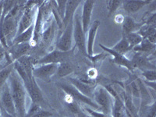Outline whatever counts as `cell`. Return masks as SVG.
Here are the masks:
<instances>
[{
  "instance_id": "obj_9",
  "label": "cell",
  "mask_w": 156,
  "mask_h": 117,
  "mask_svg": "<svg viewBox=\"0 0 156 117\" xmlns=\"http://www.w3.org/2000/svg\"><path fill=\"white\" fill-rule=\"evenodd\" d=\"M94 1L93 0H86L83 2V9H82L81 16V24L83 32L87 33L89 27L90 26V20H91V15H92L93 9H94Z\"/></svg>"
},
{
  "instance_id": "obj_1",
  "label": "cell",
  "mask_w": 156,
  "mask_h": 117,
  "mask_svg": "<svg viewBox=\"0 0 156 117\" xmlns=\"http://www.w3.org/2000/svg\"><path fill=\"white\" fill-rule=\"evenodd\" d=\"M12 100L14 102L16 113L18 117H25L27 113L26 97L27 90L25 88L21 78L16 71L13 70L8 80Z\"/></svg>"
},
{
  "instance_id": "obj_26",
  "label": "cell",
  "mask_w": 156,
  "mask_h": 117,
  "mask_svg": "<svg viewBox=\"0 0 156 117\" xmlns=\"http://www.w3.org/2000/svg\"><path fill=\"white\" fill-rule=\"evenodd\" d=\"M82 109L83 110V112L90 117H112V115H107V114L104 113V112H101V111L94 110L93 108H90V107L86 106V105H83L82 107Z\"/></svg>"
},
{
  "instance_id": "obj_35",
  "label": "cell",
  "mask_w": 156,
  "mask_h": 117,
  "mask_svg": "<svg viewBox=\"0 0 156 117\" xmlns=\"http://www.w3.org/2000/svg\"><path fill=\"white\" fill-rule=\"evenodd\" d=\"M123 20H124V16H122V15L119 14L115 16V22L116 23H122Z\"/></svg>"
},
{
  "instance_id": "obj_16",
  "label": "cell",
  "mask_w": 156,
  "mask_h": 117,
  "mask_svg": "<svg viewBox=\"0 0 156 117\" xmlns=\"http://www.w3.org/2000/svg\"><path fill=\"white\" fill-rule=\"evenodd\" d=\"M142 26L143 24L136 23L132 18L129 16L124 17V20L122 22V34L125 36L133 32H137Z\"/></svg>"
},
{
  "instance_id": "obj_29",
  "label": "cell",
  "mask_w": 156,
  "mask_h": 117,
  "mask_svg": "<svg viewBox=\"0 0 156 117\" xmlns=\"http://www.w3.org/2000/svg\"><path fill=\"white\" fill-rule=\"evenodd\" d=\"M40 109H41V106H39L37 104L32 103L30 109H29L28 111H27V113H26V116L25 117H31L32 115H34L36 112H38Z\"/></svg>"
},
{
  "instance_id": "obj_19",
  "label": "cell",
  "mask_w": 156,
  "mask_h": 117,
  "mask_svg": "<svg viewBox=\"0 0 156 117\" xmlns=\"http://www.w3.org/2000/svg\"><path fill=\"white\" fill-rule=\"evenodd\" d=\"M131 62L134 68H148L149 66H152L147 56L144 55L142 53H136L133 56Z\"/></svg>"
},
{
  "instance_id": "obj_13",
  "label": "cell",
  "mask_w": 156,
  "mask_h": 117,
  "mask_svg": "<svg viewBox=\"0 0 156 117\" xmlns=\"http://www.w3.org/2000/svg\"><path fill=\"white\" fill-rule=\"evenodd\" d=\"M100 26L99 20H94V23L90 25L88 29V36H87V40H86V44H87V52L88 55V58L94 55V44L95 41V37L97 34L98 29Z\"/></svg>"
},
{
  "instance_id": "obj_14",
  "label": "cell",
  "mask_w": 156,
  "mask_h": 117,
  "mask_svg": "<svg viewBox=\"0 0 156 117\" xmlns=\"http://www.w3.org/2000/svg\"><path fill=\"white\" fill-rule=\"evenodd\" d=\"M81 3V1L77 0H69L66 2V12L64 14V17L62 19V28L65 29L66 27L73 20V16L75 15L77 7Z\"/></svg>"
},
{
  "instance_id": "obj_30",
  "label": "cell",
  "mask_w": 156,
  "mask_h": 117,
  "mask_svg": "<svg viewBox=\"0 0 156 117\" xmlns=\"http://www.w3.org/2000/svg\"><path fill=\"white\" fill-rule=\"evenodd\" d=\"M130 90H131V93L133 96L136 98H140V89H139V86L136 81L132 82L130 84Z\"/></svg>"
},
{
  "instance_id": "obj_5",
  "label": "cell",
  "mask_w": 156,
  "mask_h": 117,
  "mask_svg": "<svg viewBox=\"0 0 156 117\" xmlns=\"http://www.w3.org/2000/svg\"><path fill=\"white\" fill-rule=\"evenodd\" d=\"M73 20L64 29L63 33L56 43L57 49L61 51H69L73 48Z\"/></svg>"
},
{
  "instance_id": "obj_21",
  "label": "cell",
  "mask_w": 156,
  "mask_h": 117,
  "mask_svg": "<svg viewBox=\"0 0 156 117\" xmlns=\"http://www.w3.org/2000/svg\"><path fill=\"white\" fill-rule=\"evenodd\" d=\"M73 72V66L67 62H63L58 64V68H57L56 73L58 77L62 78L69 76Z\"/></svg>"
},
{
  "instance_id": "obj_12",
  "label": "cell",
  "mask_w": 156,
  "mask_h": 117,
  "mask_svg": "<svg viewBox=\"0 0 156 117\" xmlns=\"http://www.w3.org/2000/svg\"><path fill=\"white\" fill-rule=\"evenodd\" d=\"M30 47H31V45H30V43H22V44H13L10 48H9L7 51L9 56L12 58V60L15 62V61H17L19 58L25 56L26 54L30 50Z\"/></svg>"
},
{
  "instance_id": "obj_15",
  "label": "cell",
  "mask_w": 156,
  "mask_h": 117,
  "mask_svg": "<svg viewBox=\"0 0 156 117\" xmlns=\"http://www.w3.org/2000/svg\"><path fill=\"white\" fill-rule=\"evenodd\" d=\"M151 1L147 0H127L122 1L123 9L128 13H135L144 7V5L151 3Z\"/></svg>"
},
{
  "instance_id": "obj_6",
  "label": "cell",
  "mask_w": 156,
  "mask_h": 117,
  "mask_svg": "<svg viewBox=\"0 0 156 117\" xmlns=\"http://www.w3.org/2000/svg\"><path fill=\"white\" fill-rule=\"evenodd\" d=\"M69 51H61L58 49L53 50L41 57V58H39L38 60L33 62V66L42 64H59L61 62H66V58L69 56Z\"/></svg>"
},
{
  "instance_id": "obj_32",
  "label": "cell",
  "mask_w": 156,
  "mask_h": 117,
  "mask_svg": "<svg viewBox=\"0 0 156 117\" xmlns=\"http://www.w3.org/2000/svg\"><path fill=\"white\" fill-rule=\"evenodd\" d=\"M87 76L90 80H95L98 76V71L95 68H90L87 72Z\"/></svg>"
},
{
  "instance_id": "obj_4",
  "label": "cell",
  "mask_w": 156,
  "mask_h": 117,
  "mask_svg": "<svg viewBox=\"0 0 156 117\" xmlns=\"http://www.w3.org/2000/svg\"><path fill=\"white\" fill-rule=\"evenodd\" d=\"M73 40L75 46L77 47L79 51L83 55L88 57L87 52V44H86L85 33L82 28L81 20L77 14L73 16Z\"/></svg>"
},
{
  "instance_id": "obj_34",
  "label": "cell",
  "mask_w": 156,
  "mask_h": 117,
  "mask_svg": "<svg viewBox=\"0 0 156 117\" xmlns=\"http://www.w3.org/2000/svg\"><path fill=\"white\" fill-rule=\"evenodd\" d=\"M147 117H156V112H155V103H153L151 106L150 107V110H149L148 114H147Z\"/></svg>"
},
{
  "instance_id": "obj_38",
  "label": "cell",
  "mask_w": 156,
  "mask_h": 117,
  "mask_svg": "<svg viewBox=\"0 0 156 117\" xmlns=\"http://www.w3.org/2000/svg\"><path fill=\"white\" fill-rule=\"evenodd\" d=\"M0 115H1V108H0Z\"/></svg>"
},
{
  "instance_id": "obj_25",
  "label": "cell",
  "mask_w": 156,
  "mask_h": 117,
  "mask_svg": "<svg viewBox=\"0 0 156 117\" xmlns=\"http://www.w3.org/2000/svg\"><path fill=\"white\" fill-rule=\"evenodd\" d=\"M122 5L121 0H109L107 2V10L108 16L113 15L116 10Z\"/></svg>"
},
{
  "instance_id": "obj_7",
  "label": "cell",
  "mask_w": 156,
  "mask_h": 117,
  "mask_svg": "<svg viewBox=\"0 0 156 117\" xmlns=\"http://www.w3.org/2000/svg\"><path fill=\"white\" fill-rule=\"evenodd\" d=\"M58 64H42L34 66L32 69V74L34 78L47 80L56 73Z\"/></svg>"
},
{
  "instance_id": "obj_10",
  "label": "cell",
  "mask_w": 156,
  "mask_h": 117,
  "mask_svg": "<svg viewBox=\"0 0 156 117\" xmlns=\"http://www.w3.org/2000/svg\"><path fill=\"white\" fill-rule=\"evenodd\" d=\"M100 48H102L104 51H105L106 52H108V54L113 56V61L115 63H116L117 65L119 66H122V67H125L129 71H133L134 69L133 64H132L131 60H129L124 55H122V54H119L116 51H115L114 50H112V48H108V47L103 45V44H99Z\"/></svg>"
},
{
  "instance_id": "obj_37",
  "label": "cell",
  "mask_w": 156,
  "mask_h": 117,
  "mask_svg": "<svg viewBox=\"0 0 156 117\" xmlns=\"http://www.w3.org/2000/svg\"><path fill=\"white\" fill-rule=\"evenodd\" d=\"M2 9H3V1H0V20L2 18Z\"/></svg>"
},
{
  "instance_id": "obj_18",
  "label": "cell",
  "mask_w": 156,
  "mask_h": 117,
  "mask_svg": "<svg viewBox=\"0 0 156 117\" xmlns=\"http://www.w3.org/2000/svg\"><path fill=\"white\" fill-rule=\"evenodd\" d=\"M156 48V44H152L146 38H143V41L140 44L136 45L133 48L137 53H151L154 52Z\"/></svg>"
},
{
  "instance_id": "obj_31",
  "label": "cell",
  "mask_w": 156,
  "mask_h": 117,
  "mask_svg": "<svg viewBox=\"0 0 156 117\" xmlns=\"http://www.w3.org/2000/svg\"><path fill=\"white\" fill-rule=\"evenodd\" d=\"M31 117H53V114L49 111L44 109H40L37 112H36Z\"/></svg>"
},
{
  "instance_id": "obj_2",
  "label": "cell",
  "mask_w": 156,
  "mask_h": 117,
  "mask_svg": "<svg viewBox=\"0 0 156 117\" xmlns=\"http://www.w3.org/2000/svg\"><path fill=\"white\" fill-rule=\"evenodd\" d=\"M94 102L99 108V111L111 115L113 106V98L103 86L95 87L93 93Z\"/></svg>"
},
{
  "instance_id": "obj_36",
  "label": "cell",
  "mask_w": 156,
  "mask_h": 117,
  "mask_svg": "<svg viewBox=\"0 0 156 117\" xmlns=\"http://www.w3.org/2000/svg\"><path fill=\"white\" fill-rule=\"evenodd\" d=\"M0 108H1V115H2V117H18V116H16V115H11V114L6 112L5 110L2 108V107H0Z\"/></svg>"
},
{
  "instance_id": "obj_3",
  "label": "cell",
  "mask_w": 156,
  "mask_h": 117,
  "mask_svg": "<svg viewBox=\"0 0 156 117\" xmlns=\"http://www.w3.org/2000/svg\"><path fill=\"white\" fill-rule=\"evenodd\" d=\"M60 87L62 89L64 92L66 93V94L72 98L73 100H74L77 103H82L86 106H88L93 109L99 111V108L92 98H90L87 96L83 95L80 91H78L73 85H71L70 83H69V84L68 83H62V84H60Z\"/></svg>"
},
{
  "instance_id": "obj_28",
  "label": "cell",
  "mask_w": 156,
  "mask_h": 117,
  "mask_svg": "<svg viewBox=\"0 0 156 117\" xmlns=\"http://www.w3.org/2000/svg\"><path fill=\"white\" fill-rule=\"evenodd\" d=\"M141 76L145 79L146 81L153 82L156 80V71L154 69H145L142 72Z\"/></svg>"
},
{
  "instance_id": "obj_27",
  "label": "cell",
  "mask_w": 156,
  "mask_h": 117,
  "mask_svg": "<svg viewBox=\"0 0 156 117\" xmlns=\"http://www.w3.org/2000/svg\"><path fill=\"white\" fill-rule=\"evenodd\" d=\"M55 10H56L57 13L59 16V17L62 19H63L64 14H65V12H66V2L67 1L66 0H58V1H55Z\"/></svg>"
},
{
  "instance_id": "obj_17",
  "label": "cell",
  "mask_w": 156,
  "mask_h": 117,
  "mask_svg": "<svg viewBox=\"0 0 156 117\" xmlns=\"http://www.w3.org/2000/svg\"><path fill=\"white\" fill-rule=\"evenodd\" d=\"M33 35H34V25H32L31 27H29L25 31L22 32L21 34L16 35L14 41L12 42V45L22 44V43H30L32 38H33Z\"/></svg>"
},
{
  "instance_id": "obj_22",
  "label": "cell",
  "mask_w": 156,
  "mask_h": 117,
  "mask_svg": "<svg viewBox=\"0 0 156 117\" xmlns=\"http://www.w3.org/2000/svg\"><path fill=\"white\" fill-rule=\"evenodd\" d=\"M112 49L118 52V53L122 54V55H125L129 50H131L129 48V43H128L127 40H126L124 36H122V38L120 39V41L119 42H117L114 45L113 48H112Z\"/></svg>"
},
{
  "instance_id": "obj_8",
  "label": "cell",
  "mask_w": 156,
  "mask_h": 117,
  "mask_svg": "<svg viewBox=\"0 0 156 117\" xmlns=\"http://www.w3.org/2000/svg\"><path fill=\"white\" fill-rule=\"evenodd\" d=\"M1 103H2V108L5 110V112L11 114V115H16L14 102H13V100H12V94H11L8 82H6L2 87Z\"/></svg>"
},
{
  "instance_id": "obj_23",
  "label": "cell",
  "mask_w": 156,
  "mask_h": 117,
  "mask_svg": "<svg viewBox=\"0 0 156 117\" xmlns=\"http://www.w3.org/2000/svg\"><path fill=\"white\" fill-rule=\"evenodd\" d=\"M13 70H14L13 62L9 64L5 68L0 70V87H2L7 82V80H9V76L12 74Z\"/></svg>"
},
{
  "instance_id": "obj_24",
  "label": "cell",
  "mask_w": 156,
  "mask_h": 117,
  "mask_svg": "<svg viewBox=\"0 0 156 117\" xmlns=\"http://www.w3.org/2000/svg\"><path fill=\"white\" fill-rule=\"evenodd\" d=\"M124 37H126L128 43H129L130 49H133L134 47L140 44V42L143 41V37H141L140 34H138V32H133V33H130L129 34H126Z\"/></svg>"
},
{
  "instance_id": "obj_11",
  "label": "cell",
  "mask_w": 156,
  "mask_h": 117,
  "mask_svg": "<svg viewBox=\"0 0 156 117\" xmlns=\"http://www.w3.org/2000/svg\"><path fill=\"white\" fill-rule=\"evenodd\" d=\"M69 80L71 85H73L78 91H80L83 95L87 96L90 98H92L94 90L95 88L92 84H90V83H87L86 81H83L80 79H77V78L70 77Z\"/></svg>"
},
{
  "instance_id": "obj_20",
  "label": "cell",
  "mask_w": 156,
  "mask_h": 117,
  "mask_svg": "<svg viewBox=\"0 0 156 117\" xmlns=\"http://www.w3.org/2000/svg\"><path fill=\"white\" fill-rule=\"evenodd\" d=\"M55 23L51 22V23L48 25L46 28H44L42 31L41 34V37L42 41L44 42L45 44H49L51 42L52 39L54 38V35H55Z\"/></svg>"
},
{
  "instance_id": "obj_33",
  "label": "cell",
  "mask_w": 156,
  "mask_h": 117,
  "mask_svg": "<svg viewBox=\"0 0 156 117\" xmlns=\"http://www.w3.org/2000/svg\"><path fill=\"white\" fill-rule=\"evenodd\" d=\"M7 50L5 49L2 44H0V62H2L5 57L7 55Z\"/></svg>"
}]
</instances>
